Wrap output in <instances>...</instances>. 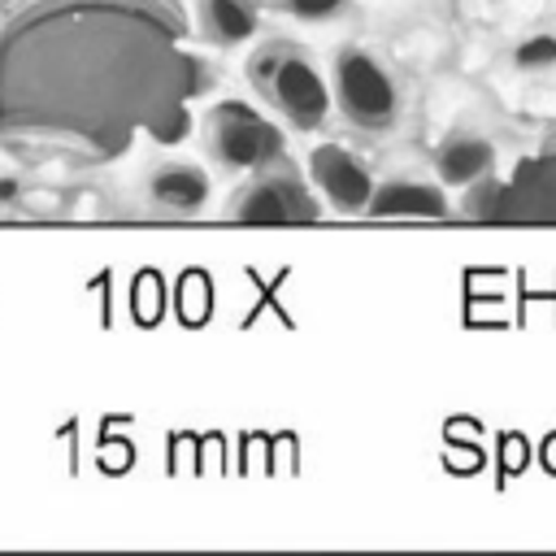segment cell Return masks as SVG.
<instances>
[{"label": "cell", "instance_id": "30bf717a", "mask_svg": "<svg viewBox=\"0 0 556 556\" xmlns=\"http://www.w3.org/2000/svg\"><path fill=\"white\" fill-rule=\"evenodd\" d=\"M195 26L217 48H239L261 26V0H195Z\"/></svg>", "mask_w": 556, "mask_h": 556}, {"label": "cell", "instance_id": "8992f818", "mask_svg": "<svg viewBox=\"0 0 556 556\" xmlns=\"http://www.w3.org/2000/svg\"><path fill=\"white\" fill-rule=\"evenodd\" d=\"M308 178L334 213H369V200H374L378 182L348 148H339V143L313 148L308 152Z\"/></svg>", "mask_w": 556, "mask_h": 556}, {"label": "cell", "instance_id": "7a4b0ae2", "mask_svg": "<svg viewBox=\"0 0 556 556\" xmlns=\"http://www.w3.org/2000/svg\"><path fill=\"white\" fill-rule=\"evenodd\" d=\"M330 83H334V109L356 130H391L395 126L400 91L374 52H365L356 43L339 48L334 65H330Z\"/></svg>", "mask_w": 556, "mask_h": 556}, {"label": "cell", "instance_id": "5b68a950", "mask_svg": "<svg viewBox=\"0 0 556 556\" xmlns=\"http://www.w3.org/2000/svg\"><path fill=\"white\" fill-rule=\"evenodd\" d=\"M269 104L295 130H317L330 117V87H326L317 61L304 48L287 43V52L278 61V74H274V87H269Z\"/></svg>", "mask_w": 556, "mask_h": 556}, {"label": "cell", "instance_id": "7c38bea8", "mask_svg": "<svg viewBox=\"0 0 556 556\" xmlns=\"http://www.w3.org/2000/svg\"><path fill=\"white\" fill-rule=\"evenodd\" d=\"M282 52H287V43H282V39H269V43H261V48H252V52H248L243 74H248V83H252V91H256L261 100H269V87H274V74H278Z\"/></svg>", "mask_w": 556, "mask_h": 556}, {"label": "cell", "instance_id": "3957f363", "mask_svg": "<svg viewBox=\"0 0 556 556\" xmlns=\"http://www.w3.org/2000/svg\"><path fill=\"white\" fill-rule=\"evenodd\" d=\"M465 213L491 217H556V156L517 165V178L504 187L491 174L465 187Z\"/></svg>", "mask_w": 556, "mask_h": 556}, {"label": "cell", "instance_id": "4fadbf2b", "mask_svg": "<svg viewBox=\"0 0 556 556\" xmlns=\"http://www.w3.org/2000/svg\"><path fill=\"white\" fill-rule=\"evenodd\" d=\"M348 0H278V9L287 17H300V22H330L343 13Z\"/></svg>", "mask_w": 556, "mask_h": 556}, {"label": "cell", "instance_id": "52a82bcc", "mask_svg": "<svg viewBox=\"0 0 556 556\" xmlns=\"http://www.w3.org/2000/svg\"><path fill=\"white\" fill-rule=\"evenodd\" d=\"M208 195H213V182L195 161H161L148 174V200L161 213H174V217L204 213Z\"/></svg>", "mask_w": 556, "mask_h": 556}, {"label": "cell", "instance_id": "277c9868", "mask_svg": "<svg viewBox=\"0 0 556 556\" xmlns=\"http://www.w3.org/2000/svg\"><path fill=\"white\" fill-rule=\"evenodd\" d=\"M317 195L304 187V178L295 169H274L261 178H252L248 187H239V195L230 200V217L248 222V226H282V222H313Z\"/></svg>", "mask_w": 556, "mask_h": 556}, {"label": "cell", "instance_id": "ba28073f", "mask_svg": "<svg viewBox=\"0 0 556 556\" xmlns=\"http://www.w3.org/2000/svg\"><path fill=\"white\" fill-rule=\"evenodd\" d=\"M491 165H495V148L478 130H456L434 152V178L452 191H465V187L482 182L491 174Z\"/></svg>", "mask_w": 556, "mask_h": 556}, {"label": "cell", "instance_id": "6da1fadb", "mask_svg": "<svg viewBox=\"0 0 556 556\" xmlns=\"http://www.w3.org/2000/svg\"><path fill=\"white\" fill-rule=\"evenodd\" d=\"M204 148L226 174H261L282 161V130L243 100H222L204 117Z\"/></svg>", "mask_w": 556, "mask_h": 556}, {"label": "cell", "instance_id": "8fae6325", "mask_svg": "<svg viewBox=\"0 0 556 556\" xmlns=\"http://www.w3.org/2000/svg\"><path fill=\"white\" fill-rule=\"evenodd\" d=\"M508 61L521 74H552L556 70V35L552 30H534L526 39H517L513 52H508Z\"/></svg>", "mask_w": 556, "mask_h": 556}, {"label": "cell", "instance_id": "9c48e42d", "mask_svg": "<svg viewBox=\"0 0 556 556\" xmlns=\"http://www.w3.org/2000/svg\"><path fill=\"white\" fill-rule=\"evenodd\" d=\"M447 187L421 178H391L374 187L369 217H447Z\"/></svg>", "mask_w": 556, "mask_h": 556}]
</instances>
